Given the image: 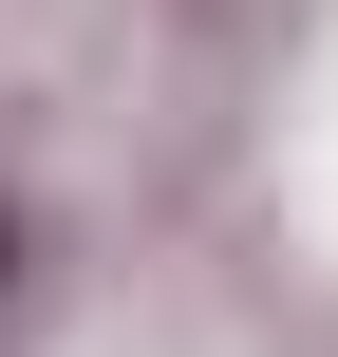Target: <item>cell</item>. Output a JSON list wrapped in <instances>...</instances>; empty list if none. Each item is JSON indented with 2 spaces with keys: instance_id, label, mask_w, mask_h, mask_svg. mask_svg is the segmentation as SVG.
Wrapping results in <instances>:
<instances>
[{
  "instance_id": "6da1fadb",
  "label": "cell",
  "mask_w": 338,
  "mask_h": 357,
  "mask_svg": "<svg viewBox=\"0 0 338 357\" xmlns=\"http://www.w3.org/2000/svg\"><path fill=\"white\" fill-rule=\"evenodd\" d=\"M0 245H19V226H0Z\"/></svg>"
}]
</instances>
